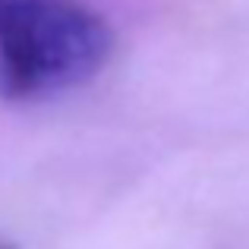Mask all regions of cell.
<instances>
[{
    "label": "cell",
    "instance_id": "cell-2",
    "mask_svg": "<svg viewBox=\"0 0 249 249\" xmlns=\"http://www.w3.org/2000/svg\"><path fill=\"white\" fill-rule=\"evenodd\" d=\"M0 249H13V246H6V243H0Z\"/></svg>",
    "mask_w": 249,
    "mask_h": 249
},
{
    "label": "cell",
    "instance_id": "cell-1",
    "mask_svg": "<svg viewBox=\"0 0 249 249\" xmlns=\"http://www.w3.org/2000/svg\"><path fill=\"white\" fill-rule=\"evenodd\" d=\"M117 35L85 0H0V95L44 101L91 82Z\"/></svg>",
    "mask_w": 249,
    "mask_h": 249
}]
</instances>
